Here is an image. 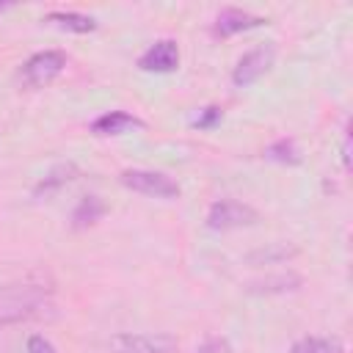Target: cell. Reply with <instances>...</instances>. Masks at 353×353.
Listing matches in <instances>:
<instances>
[{
	"label": "cell",
	"instance_id": "cell-16",
	"mask_svg": "<svg viewBox=\"0 0 353 353\" xmlns=\"http://www.w3.org/2000/svg\"><path fill=\"white\" fill-rule=\"evenodd\" d=\"M221 119H223V110H221L218 105H207V108H201V110H199V116H196L190 124H193L196 130H212Z\"/></svg>",
	"mask_w": 353,
	"mask_h": 353
},
{
	"label": "cell",
	"instance_id": "cell-18",
	"mask_svg": "<svg viewBox=\"0 0 353 353\" xmlns=\"http://www.w3.org/2000/svg\"><path fill=\"white\" fill-rule=\"evenodd\" d=\"M226 350H229V345L223 339H207L196 353H226Z\"/></svg>",
	"mask_w": 353,
	"mask_h": 353
},
{
	"label": "cell",
	"instance_id": "cell-3",
	"mask_svg": "<svg viewBox=\"0 0 353 353\" xmlns=\"http://www.w3.org/2000/svg\"><path fill=\"white\" fill-rule=\"evenodd\" d=\"M63 69H66V52H61V50H44V52L30 55V58L22 63L19 80H22L28 88H44V85H50Z\"/></svg>",
	"mask_w": 353,
	"mask_h": 353
},
{
	"label": "cell",
	"instance_id": "cell-17",
	"mask_svg": "<svg viewBox=\"0 0 353 353\" xmlns=\"http://www.w3.org/2000/svg\"><path fill=\"white\" fill-rule=\"evenodd\" d=\"M25 353H58V350H55V345H52L47 336H41V334H33V336H28Z\"/></svg>",
	"mask_w": 353,
	"mask_h": 353
},
{
	"label": "cell",
	"instance_id": "cell-7",
	"mask_svg": "<svg viewBox=\"0 0 353 353\" xmlns=\"http://www.w3.org/2000/svg\"><path fill=\"white\" fill-rule=\"evenodd\" d=\"M179 66V47L174 39H160L154 41L141 58H138V69L143 72H157V74H165V72H174Z\"/></svg>",
	"mask_w": 353,
	"mask_h": 353
},
{
	"label": "cell",
	"instance_id": "cell-4",
	"mask_svg": "<svg viewBox=\"0 0 353 353\" xmlns=\"http://www.w3.org/2000/svg\"><path fill=\"white\" fill-rule=\"evenodd\" d=\"M259 221V212L251 204H243L237 199H221L212 201L207 210V226L215 232H229V229H243L254 226Z\"/></svg>",
	"mask_w": 353,
	"mask_h": 353
},
{
	"label": "cell",
	"instance_id": "cell-19",
	"mask_svg": "<svg viewBox=\"0 0 353 353\" xmlns=\"http://www.w3.org/2000/svg\"><path fill=\"white\" fill-rule=\"evenodd\" d=\"M342 163L345 168H350V135L345 132V143H342Z\"/></svg>",
	"mask_w": 353,
	"mask_h": 353
},
{
	"label": "cell",
	"instance_id": "cell-2",
	"mask_svg": "<svg viewBox=\"0 0 353 353\" xmlns=\"http://www.w3.org/2000/svg\"><path fill=\"white\" fill-rule=\"evenodd\" d=\"M121 185L141 193V196H149V199H176L179 196V185L163 174V171H149V168H127L121 171Z\"/></svg>",
	"mask_w": 353,
	"mask_h": 353
},
{
	"label": "cell",
	"instance_id": "cell-13",
	"mask_svg": "<svg viewBox=\"0 0 353 353\" xmlns=\"http://www.w3.org/2000/svg\"><path fill=\"white\" fill-rule=\"evenodd\" d=\"M298 287H301V276L279 273V276H268L262 281H254L248 290L251 292H290V290H298Z\"/></svg>",
	"mask_w": 353,
	"mask_h": 353
},
{
	"label": "cell",
	"instance_id": "cell-15",
	"mask_svg": "<svg viewBox=\"0 0 353 353\" xmlns=\"http://www.w3.org/2000/svg\"><path fill=\"white\" fill-rule=\"evenodd\" d=\"M292 353H345V347L334 336H306L292 345Z\"/></svg>",
	"mask_w": 353,
	"mask_h": 353
},
{
	"label": "cell",
	"instance_id": "cell-8",
	"mask_svg": "<svg viewBox=\"0 0 353 353\" xmlns=\"http://www.w3.org/2000/svg\"><path fill=\"white\" fill-rule=\"evenodd\" d=\"M268 19L265 17H256L251 11H243V8H223L218 17H215V36L226 39V36H234V33H243V30H251V28H259L265 25Z\"/></svg>",
	"mask_w": 353,
	"mask_h": 353
},
{
	"label": "cell",
	"instance_id": "cell-12",
	"mask_svg": "<svg viewBox=\"0 0 353 353\" xmlns=\"http://www.w3.org/2000/svg\"><path fill=\"white\" fill-rule=\"evenodd\" d=\"M105 212H108V204H105L99 196H85V199H80V204H77L74 212H72V226H74V229H88V226H94Z\"/></svg>",
	"mask_w": 353,
	"mask_h": 353
},
{
	"label": "cell",
	"instance_id": "cell-6",
	"mask_svg": "<svg viewBox=\"0 0 353 353\" xmlns=\"http://www.w3.org/2000/svg\"><path fill=\"white\" fill-rule=\"evenodd\" d=\"M110 347L113 353H174L176 339L171 334H116Z\"/></svg>",
	"mask_w": 353,
	"mask_h": 353
},
{
	"label": "cell",
	"instance_id": "cell-9",
	"mask_svg": "<svg viewBox=\"0 0 353 353\" xmlns=\"http://www.w3.org/2000/svg\"><path fill=\"white\" fill-rule=\"evenodd\" d=\"M77 165L74 163H58V165H52L41 179H39V185L33 188V199H50V196H55L61 188H66L69 182H74L77 179Z\"/></svg>",
	"mask_w": 353,
	"mask_h": 353
},
{
	"label": "cell",
	"instance_id": "cell-10",
	"mask_svg": "<svg viewBox=\"0 0 353 353\" xmlns=\"http://www.w3.org/2000/svg\"><path fill=\"white\" fill-rule=\"evenodd\" d=\"M141 127H143V121L127 110H108L91 121V132H97V135H121V132L141 130Z\"/></svg>",
	"mask_w": 353,
	"mask_h": 353
},
{
	"label": "cell",
	"instance_id": "cell-1",
	"mask_svg": "<svg viewBox=\"0 0 353 353\" xmlns=\"http://www.w3.org/2000/svg\"><path fill=\"white\" fill-rule=\"evenodd\" d=\"M50 287L44 284H14L0 292V323H19L33 317L47 303Z\"/></svg>",
	"mask_w": 353,
	"mask_h": 353
},
{
	"label": "cell",
	"instance_id": "cell-11",
	"mask_svg": "<svg viewBox=\"0 0 353 353\" xmlns=\"http://www.w3.org/2000/svg\"><path fill=\"white\" fill-rule=\"evenodd\" d=\"M44 22L61 28V30H69V33H91L97 30V19L88 17V14H77V11H50L44 17Z\"/></svg>",
	"mask_w": 353,
	"mask_h": 353
},
{
	"label": "cell",
	"instance_id": "cell-5",
	"mask_svg": "<svg viewBox=\"0 0 353 353\" xmlns=\"http://www.w3.org/2000/svg\"><path fill=\"white\" fill-rule=\"evenodd\" d=\"M273 61H276V47H273L270 41H265V44L248 50V52L237 61V66H234V72H232V83H234L237 88H245V85L256 83V80L273 66Z\"/></svg>",
	"mask_w": 353,
	"mask_h": 353
},
{
	"label": "cell",
	"instance_id": "cell-14",
	"mask_svg": "<svg viewBox=\"0 0 353 353\" xmlns=\"http://www.w3.org/2000/svg\"><path fill=\"white\" fill-rule=\"evenodd\" d=\"M265 157L276 160V163H284V165H298L301 163V149L292 138H281V141H276L265 149Z\"/></svg>",
	"mask_w": 353,
	"mask_h": 353
},
{
	"label": "cell",
	"instance_id": "cell-20",
	"mask_svg": "<svg viewBox=\"0 0 353 353\" xmlns=\"http://www.w3.org/2000/svg\"><path fill=\"white\" fill-rule=\"evenodd\" d=\"M6 8H11V3H0V14H3Z\"/></svg>",
	"mask_w": 353,
	"mask_h": 353
}]
</instances>
